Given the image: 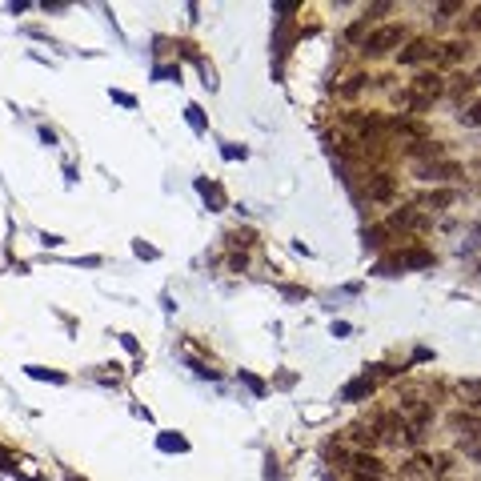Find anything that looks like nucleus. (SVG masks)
Wrapping results in <instances>:
<instances>
[{"instance_id": "obj_1", "label": "nucleus", "mask_w": 481, "mask_h": 481, "mask_svg": "<svg viewBox=\"0 0 481 481\" xmlns=\"http://www.w3.org/2000/svg\"><path fill=\"white\" fill-rule=\"evenodd\" d=\"M401 40H405V28H401V25H385V28H377V32H369V37H365L361 52H365V57H381V52L397 49Z\"/></svg>"}, {"instance_id": "obj_2", "label": "nucleus", "mask_w": 481, "mask_h": 481, "mask_svg": "<svg viewBox=\"0 0 481 481\" xmlns=\"http://www.w3.org/2000/svg\"><path fill=\"white\" fill-rule=\"evenodd\" d=\"M365 193H369V201H377V205H381V201H393V193H397V181L389 173H377L369 181V189H365Z\"/></svg>"}, {"instance_id": "obj_3", "label": "nucleus", "mask_w": 481, "mask_h": 481, "mask_svg": "<svg viewBox=\"0 0 481 481\" xmlns=\"http://www.w3.org/2000/svg\"><path fill=\"white\" fill-rule=\"evenodd\" d=\"M421 225H425V217L417 209H397L389 217V229H421Z\"/></svg>"}, {"instance_id": "obj_4", "label": "nucleus", "mask_w": 481, "mask_h": 481, "mask_svg": "<svg viewBox=\"0 0 481 481\" xmlns=\"http://www.w3.org/2000/svg\"><path fill=\"white\" fill-rule=\"evenodd\" d=\"M413 93H417V97H437V93H441V76L421 73L417 81H413Z\"/></svg>"}, {"instance_id": "obj_5", "label": "nucleus", "mask_w": 481, "mask_h": 481, "mask_svg": "<svg viewBox=\"0 0 481 481\" xmlns=\"http://www.w3.org/2000/svg\"><path fill=\"white\" fill-rule=\"evenodd\" d=\"M425 57H433V44L429 40H413V44L401 52V64H417V61H425Z\"/></svg>"}, {"instance_id": "obj_6", "label": "nucleus", "mask_w": 481, "mask_h": 481, "mask_svg": "<svg viewBox=\"0 0 481 481\" xmlns=\"http://www.w3.org/2000/svg\"><path fill=\"white\" fill-rule=\"evenodd\" d=\"M417 173L425 177V181H449V177H457V169H453V165H445V169H433V165H421Z\"/></svg>"}, {"instance_id": "obj_7", "label": "nucleus", "mask_w": 481, "mask_h": 481, "mask_svg": "<svg viewBox=\"0 0 481 481\" xmlns=\"http://www.w3.org/2000/svg\"><path fill=\"white\" fill-rule=\"evenodd\" d=\"M357 469H361V473H365V469H369V473H381V461H377V457H369V453H361L357 457Z\"/></svg>"}, {"instance_id": "obj_8", "label": "nucleus", "mask_w": 481, "mask_h": 481, "mask_svg": "<svg viewBox=\"0 0 481 481\" xmlns=\"http://www.w3.org/2000/svg\"><path fill=\"white\" fill-rule=\"evenodd\" d=\"M457 429H469V437H481V421H473V417H457Z\"/></svg>"}, {"instance_id": "obj_9", "label": "nucleus", "mask_w": 481, "mask_h": 481, "mask_svg": "<svg viewBox=\"0 0 481 481\" xmlns=\"http://www.w3.org/2000/svg\"><path fill=\"white\" fill-rule=\"evenodd\" d=\"M429 253H409V257H401V265H429Z\"/></svg>"}, {"instance_id": "obj_10", "label": "nucleus", "mask_w": 481, "mask_h": 481, "mask_svg": "<svg viewBox=\"0 0 481 481\" xmlns=\"http://www.w3.org/2000/svg\"><path fill=\"white\" fill-rule=\"evenodd\" d=\"M365 389H373V381H357V385H349V389H345V397H361Z\"/></svg>"}, {"instance_id": "obj_11", "label": "nucleus", "mask_w": 481, "mask_h": 481, "mask_svg": "<svg viewBox=\"0 0 481 481\" xmlns=\"http://www.w3.org/2000/svg\"><path fill=\"white\" fill-rule=\"evenodd\" d=\"M429 201V205H449V201H453V193H433V197H425Z\"/></svg>"}, {"instance_id": "obj_12", "label": "nucleus", "mask_w": 481, "mask_h": 481, "mask_svg": "<svg viewBox=\"0 0 481 481\" xmlns=\"http://www.w3.org/2000/svg\"><path fill=\"white\" fill-rule=\"evenodd\" d=\"M465 121H469V124H481V100L473 105V109H469V117H465Z\"/></svg>"}, {"instance_id": "obj_13", "label": "nucleus", "mask_w": 481, "mask_h": 481, "mask_svg": "<svg viewBox=\"0 0 481 481\" xmlns=\"http://www.w3.org/2000/svg\"><path fill=\"white\" fill-rule=\"evenodd\" d=\"M461 49H465V44H445V57H449V61H457V57H461Z\"/></svg>"}, {"instance_id": "obj_14", "label": "nucleus", "mask_w": 481, "mask_h": 481, "mask_svg": "<svg viewBox=\"0 0 481 481\" xmlns=\"http://www.w3.org/2000/svg\"><path fill=\"white\" fill-rule=\"evenodd\" d=\"M469 453H473V461H481V445H473V449H469Z\"/></svg>"}, {"instance_id": "obj_15", "label": "nucleus", "mask_w": 481, "mask_h": 481, "mask_svg": "<svg viewBox=\"0 0 481 481\" xmlns=\"http://www.w3.org/2000/svg\"><path fill=\"white\" fill-rule=\"evenodd\" d=\"M361 481H381V477H377V473H361Z\"/></svg>"}, {"instance_id": "obj_16", "label": "nucleus", "mask_w": 481, "mask_h": 481, "mask_svg": "<svg viewBox=\"0 0 481 481\" xmlns=\"http://www.w3.org/2000/svg\"><path fill=\"white\" fill-rule=\"evenodd\" d=\"M473 28H481V8H477V16H473Z\"/></svg>"}, {"instance_id": "obj_17", "label": "nucleus", "mask_w": 481, "mask_h": 481, "mask_svg": "<svg viewBox=\"0 0 481 481\" xmlns=\"http://www.w3.org/2000/svg\"><path fill=\"white\" fill-rule=\"evenodd\" d=\"M473 409H481V397H477V401H473Z\"/></svg>"}, {"instance_id": "obj_18", "label": "nucleus", "mask_w": 481, "mask_h": 481, "mask_svg": "<svg viewBox=\"0 0 481 481\" xmlns=\"http://www.w3.org/2000/svg\"><path fill=\"white\" fill-rule=\"evenodd\" d=\"M477 165H481V160H477Z\"/></svg>"}]
</instances>
